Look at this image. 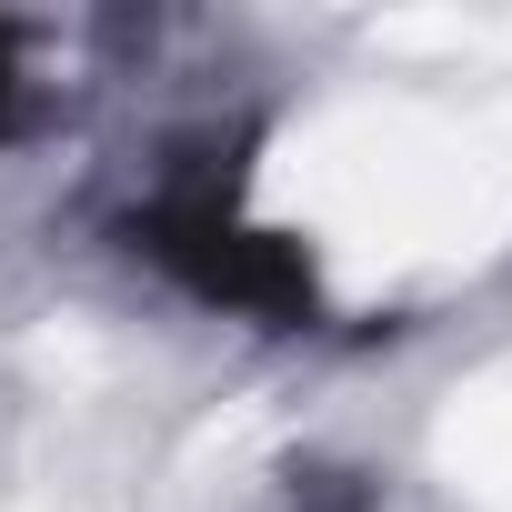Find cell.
Here are the masks:
<instances>
[{"label": "cell", "instance_id": "3957f363", "mask_svg": "<svg viewBox=\"0 0 512 512\" xmlns=\"http://www.w3.org/2000/svg\"><path fill=\"white\" fill-rule=\"evenodd\" d=\"M21 131V31L0 21V141Z\"/></svg>", "mask_w": 512, "mask_h": 512}, {"label": "cell", "instance_id": "7a4b0ae2", "mask_svg": "<svg viewBox=\"0 0 512 512\" xmlns=\"http://www.w3.org/2000/svg\"><path fill=\"white\" fill-rule=\"evenodd\" d=\"M302 512H372V482H352V472H302Z\"/></svg>", "mask_w": 512, "mask_h": 512}, {"label": "cell", "instance_id": "6da1fadb", "mask_svg": "<svg viewBox=\"0 0 512 512\" xmlns=\"http://www.w3.org/2000/svg\"><path fill=\"white\" fill-rule=\"evenodd\" d=\"M121 241L151 251L191 302L251 312V322H272V332L322 322V262H312V241L302 231H272V221H241L231 191H171V201L131 211Z\"/></svg>", "mask_w": 512, "mask_h": 512}]
</instances>
